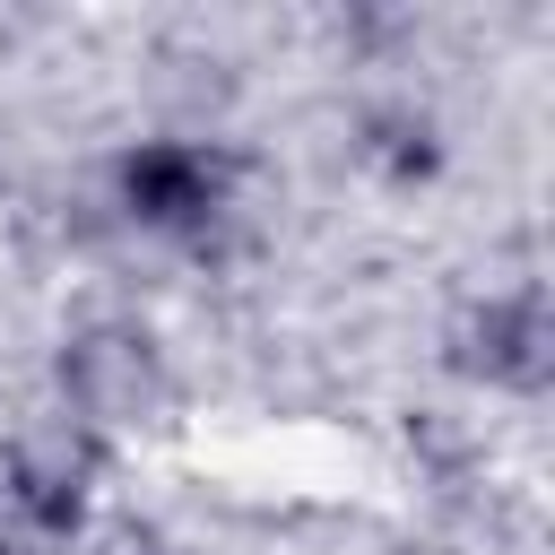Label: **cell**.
<instances>
[{
	"mask_svg": "<svg viewBox=\"0 0 555 555\" xmlns=\"http://www.w3.org/2000/svg\"><path fill=\"white\" fill-rule=\"evenodd\" d=\"M121 191H130V208H139V217L182 225V217H199V208L217 199V173H208V156H199V147H139V156L121 165Z\"/></svg>",
	"mask_w": 555,
	"mask_h": 555,
	"instance_id": "1",
	"label": "cell"
}]
</instances>
